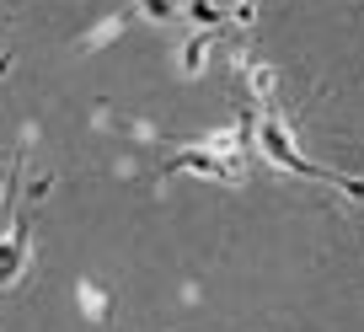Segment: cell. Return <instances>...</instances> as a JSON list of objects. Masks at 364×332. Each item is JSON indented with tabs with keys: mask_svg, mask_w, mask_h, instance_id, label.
<instances>
[{
	"mask_svg": "<svg viewBox=\"0 0 364 332\" xmlns=\"http://www.w3.org/2000/svg\"><path fill=\"white\" fill-rule=\"evenodd\" d=\"M27 257H33V230H27V220H11L0 230V289H11L27 274Z\"/></svg>",
	"mask_w": 364,
	"mask_h": 332,
	"instance_id": "obj_1",
	"label": "cell"
},
{
	"mask_svg": "<svg viewBox=\"0 0 364 332\" xmlns=\"http://www.w3.org/2000/svg\"><path fill=\"white\" fill-rule=\"evenodd\" d=\"M171 172H193V177H215V183H236V161H220V156H209L204 145H193V150H182L177 161H171Z\"/></svg>",
	"mask_w": 364,
	"mask_h": 332,
	"instance_id": "obj_2",
	"label": "cell"
},
{
	"mask_svg": "<svg viewBox=\"0 0 364 332\" xmlns=\"http://www.w3.org/2000/svg\"><path fill=\"white\" fill-rule=\"evenodd\" d=\"M209 54H215V33H193V38H182V48H177V70H182L188 80L204 75V70H209Z\"/></svg>",
	"mask_w": 364,
	"mask_h": 332,
	"instance_id": "obj_3",
	"label": "cell"
},
{
	"mask_svg": "<svg viewBox=\"0 0 364 332\" xmlns=\"http://www.w3.org/2000/svg\"><path fill=\"white\" fill-rule=\"evenodd\" d=\"M241 70H247L252 97H257V102H273V92H279V70L262 65V59H247V54H241Z\"/></svg>",
	"mask_w": 364,
	"mask_h": 332,
	"instance_id": "obj_4",
	"label": "cell"
},
{
	"mask_svg": "<svg viewBox=\"0 0 364 332\" xmlns=\"http://www.w3.org/2000/svg\"><path fill=\"white\" fill-rule=\"evenodd\" d=\"M182 16H193V27L198 33H215L220 22H225V6H215V0H188V6H182Z\"/></svg>",
	"mask_w": 364,
	"mask_h": 332,
	"instance_id": "obj_5",
	"label": "cell"
},
{
	"mask_svg": "<svg viewBox=\"0 0 364 332\" xmlns=\"http://www.w3.org/2000/svg\"><path fill=\"white\" fill-rule=\"evenodd\" d=\"M75 295H80V311H86L91 321H102V316H107V306H113V300H107V289L97 284V279H80Z\"/></svg>",
	"mask_w": 364,
	"mask_h": 332,
	"instance_id": "obj_6",
	"label": "cell"
},
{
	"mask_svg": "<svg viewBox=\"0 0 364 332\" xmlns=\"http://www.w3.org/2000/svg\"><path fill=\"white\" fill-rule=\"evenodd\" d=\"M134 11L145 22H177L182 16V0H134Z\"/></svg>",
	"mask_w": 364,
	"mask_h": 332,
	"instance_id": "obj_7",
	"label": "cell"
}]
</instances>
